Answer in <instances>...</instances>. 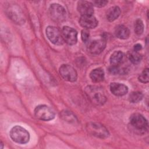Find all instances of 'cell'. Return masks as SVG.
<instances>
[{"instance_id":"obj_11","label":"cell","mask_w":149,"mask_h":149,"mask_svg":"<svg viewBox=\"0 0 149 149\" xmlns=\"http://www.w3.org/2000/svg\"><path fill=\"white\" fill-rule=\"evenodd\" d=\"M106 47V40L104 38L95 40L91 41L88 47V51L92 54H99L104 51Z\"/></svg>"},{"instance_id":"obj_22","label":"cell","mask_w":149,"mask_h":149,"mask_svg":"<svg viewBox=\"0 0 149 149\" xmlns=\"http://www.w3.org/2000/svg\"><path fill=\"white\" fill-rule=\"evenodd\" d=\"M144 31V24L143 21L137 19L134 23V32L137 35H141Z\"/></svg>"},{"instance_id":"obj_4","label":"cell","mask_w":149,"mask_h":149,"mask_svg":"<svg viewBox=\"0 0 149 149\" xmlns=\"http://www.w3.org/2000/svg\"><path fill=\"white\" fill-rule=\"evenodd\" d=\"M130 123L134 129L140 132L148 130V123L147 119L139 113H134L130 116Z\"/></svg>"},{"instance_id":"obj_10","label":"cell","mask_w":149,"mask_h":149,"mask_svg":"<svg viewBox=\"0 0 149 149\" xmlns=\"http://www.w3.org/2000/svg\"><path fill=\"white\" fill-rule=\"evenodd\" d=\"M62 34L65 42L69 45H74L77 41V31L69 26H64L62 30Z\"/></svg>"},{"instance_id":"obj_6","label":"cell","mask_w":149,"mask_h":149,"mask_svg":"<svg viewBox=\"0 0 149 149\" xmlns=\"http://www.w3.org/2000/svg\"><path fill=\"white\" fill-rule=\"evenodd\" d=\"M51 19L56 22H62L65 20L66 12L65 8L58 3H52L49 8Z\"/></svg>"},{"instance_id":"obj_17","label":"cell","mask_w":149,"mask_h":149,"mask_svg":"<svg viewBox=\"0 0 149 149\" xmlns=\"http://www.w3.org/2000/svg\"><path fill=\"white\" fill-rule=\"evenodd\" d=\"M120 9L117 6H114L109 8L107 12V19L109 22H113L118 19L120 14Z\"/></svg>"},{"instance_id":"obj_8","label":"cell","mask_w":149,"mask_h":149,"mask_svg":"<svg viewBox=\"0 0 149 149\" xmlns=\"http://www.w3.org/2000/svg\"><path fill=\"white\" fill-rule=\"evenodd\" d=\"M6 9L9 17H10L13 22L17 24L24 23V17L19 6L15 4H9Z\"/></svg>"},{"instance_id":"obj_12","label":"cell","mask_w":149,"mask_h":149,"mask_svg":"<svg viewBox=\"0 0 149 149\" xmlns=\"http://www.w3.org/2000/svg\"><path fill=\"white\" fill-rule=\"evenodd\" d=\"M77 9L81 16L93 15L94 13L93 5L91 2L86 1H80L77 3Z\"/></svg>"},{"instance_id":"obj_20","label":"cell","mask_w":149,"mask_h":149,"mask_svg":"<svg viewBox=\"0 0 149 149\" xmlns=\"http://www.w3.org/2000/svg\"><path fill=\"white\" fill-rule=\"evenodd\" d=\"M127 56L130 61L134 64L139 63L141 61L142 58L141 55L138 52L134 51L129 52L128 53Z\"/></svg>"},{"instance_id":"obj_23","label":"cell","mask_w":149,"mask_h":149,"mask_svg":"<svg viewBox=\"0 0 149 149\" xmlns=\"http://www.w3.org/2000/svg\"><path fill=\"white\" fill-rule=\"evenodd\" d=\"M148 69L146 68L144 69V70L141 72V73L139 76V80L141 83H148L149 81V77H148Z\"/></svg>"},{"instance_id":"obj_14","label":"cell","mask_w":149,"mask_h":149,"mask_svg":"<svg viewBox=\"0 0 149 149\" xmlns=\"http://www.w3.org/2000/svg\"><path fill=\"white\" fill-rule=\"evenodd\" d=\"M111 92L116 96H123L128 92V87L122 83H111L110 84Z\"/></svg>"},{"instance_id":"obj_5","label":"cell","mask_w":149,"mask_h":149,"mask_svg":"<svg viewBox=\"0 0 149 149\" xmlns=\"http://www.w3.org/2000/svg\"><path fill=\"white\" fill-rule=\"evenodd\" d=\"M34 114L37 118L45 121L52 120L55 116L54 110L46 105H40L36 107Z\"/></svg>"},{"instance_id":"obj_21","label":"cell","mask_w":149,"mask_h":149,"mask_svg":"<svg viewBox=\"0 0 149 149\" xmlns=\"http://www.w3.org/2000/svg\"><path fill=\"white\" fill-rule=\"evenodd\" d=\"M143 95L140 91L132 92L129 97V100L132 103H137L140 101L143 98Z\"/></svg>"},{"instance_id":"obj_18","label":"cell","mask_w":149,"mask_h":149,"mask_svg":"<svg viewBox=\"0 0 149 149\" xmlns=\"http://www.w3.org/2000/svg\"><path fill=\"white\" fill-rule=\"evenodd\" d=\"M123 58V54L120 51L113 52L110 56V63L111 66H118L121 63Z\"/></svg>"},{"instance_id":"obj_9","label":"cell","mask_w":149,"mask_h":149,"mask_svg":"<svg viewBox=\"0 0 149 149\" xmlns=\"http://www.w3.org/2000/svg\"><path fill=\"white\" fill-rule=\"evenodd\" d=\"M59 70L61 76L65 80L73 82L77 80V73L72 66L68 64H63L59 68Z\"/></svg>"},{"instance_id":"obj_7","label":"cell","mask_w":149,"mask_h":149,"mask_svg":"<svg viewBox=\"0 0 149 149\" xmlns=\"http://www.w3.org/2000/svg\"><path fill=\"white\" fill-rule=\"evenodd\" d=\"M45 32L47 38L52 44L57 45H61L64 43L65 41L62 32L57 27L51 26H48Z\"/></svg>"},{"instance_id":"obj_25","label":"cell","mask_w":149,"mask_h":149,"mask_svg":"<svg viewBox=\"0 0 149 149\" xmlns=\"http://www.w3.org/2000/svg\"><path fill=\"white\" fill-rule=\"evenodd\" d=\"M93 6H95L98 8H101L105 6L108 3V1L105 0H97V1H93L92 2Z\"/></svg>"},{"instance_id":"obj_2","label":"cell","mask_w":149,"mask_h":149,"mask_svg":"<svg viewBox=\"0 0 149 149\" xmlns=\"http://www.w3.org/2000/svg\"><path fill=\"white\" fill-rule=\"evenodd\" d=\"M10 138L19 144H26L30 140L29 132L20 126L16 125L13 127L10 131Z\"/></svg>"},{"instance_id":"obj_16","label":"cell","mask_w":149,"mask_h":149,"mask_svg":"<svg viewBox=\"0 0 149 149\" xmlns=\"http://www.w3.org/2000/svg\"><path fill=\"white\" fill-rule=\"evenodd\" d=\"M90 77L94 83L101 82L104 79V72L101 68H96L90 72Z\"/></svg>"},{"instance_id":"obj_13","label":"cell","mask_w":149,"mask_h":149,"mask_svg":"<svg viewBox=\"0 0 149 149\" xmlns=\"http://www.w3.org/2000/svg\"><path fill=\"white\" fill-rule=\"evenodd\" d=\"M79 23L84 28L94 29L97 26L98 22L93 15H85L81 16Z\"/></svg>"},{"instance_id":"obj_24","label":"cell","mask_w":149,"mask_h":149,"mask_svg":"<svg viewBox=\"0 0 149 149\" xmlns=\"http://www.w3.org/2000/svg\"><path fill=\"white\" fill-rule=\"evenodd\" d=\"M90 37V33L87 29L83 30L81 33V38L84 42H88Z\"/></svg>"},{"instance_id":"obj_3","label":"cell","mask_w":149,"mask_h":149,"mask_svg":"<svg viewBox=\"0 0 149 149\" xmlns=\"http://www.w3.org/2000/svg\"><path fill=\"white\" fill-rule=\"evenodd\" d=\"M88 133L97 137L104 139L109 136L108 129L102 124L97 122H90L86 126Z\"/></svg>"},{"instance_id":"obj_15","label":"cell","mask_w":149,"mask_h":149,"mask_svg":"<svg viewBox=\"0 0 149 149\" xmlns=\"http://www.w3.org/2000/svg\"><path fill=\"white\" fill-rule=\"evenodd\" d=\"M115 34L119 39L125 40L129 38L130 31L129 29L124 25H118L115 30Z\"/></svg>"},{"instance_id":"obj_26","label":"cell","mask_w":149,"mask_h":149,"mask_svg":"<svg viewBox=\"0 0 149 149\" xmlns=\"http://www.w3.org/2000/svg\"><path fill=\"white\" fill-rule=\"evenodd\" d=\"M141 48H142V46H141V45L140 44L137 43V44H136L134 45V49H133V51L138 52V51H139L140 50H141Z\"/></svg>"},{"instance_id":"obj_1","label":"cell","mask_w":149,"mask_h":149,"mask_svg":"<svg viewBox=\"0 0 149 149\" xmlns=\"http://www.w3.org/2000/svg\"><path fill=\"white\" fill-rule=\"evenodd\" d=\"M84 92L90 101L96 105H102L107 101L105 91L100 86H88L85 88Z\"/></svg>"},{"instance_id":"obj_19","label":"cell","mask_w":149,"mask_h":149,"mask_svg":"<svg viewBox=\"0 0 149 149\" xmlns=\"http://www.w3.org/2000/svg\"><path fill=\"white\" fill-rule=\"evenodd\" d=\"M61 117L65 121L69 123H74L77 121V118L75 115L69 111H62L61 113Z\"/></svg>"}]
</instances>
